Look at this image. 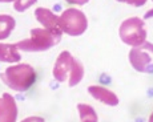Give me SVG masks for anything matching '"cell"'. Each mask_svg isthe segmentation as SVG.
<instances>
[{"mask_svg": "<svg viewBox=\"0 0 153 122\" xmlns=\"http://www.w3.org/2000/svg\"><path fill=\"white\" fill-rule=\"evenodd\" d=\"M0 78L8 88L16 92H25L36 81V72L28 64H17L5 69Z\"/></svg>", "mask_w": 153, "mask_h": 122, "instance_id": "cell-1", "label": "cell"}, {"mask_svg": "<svg viewBox=\"0 0 153 122\" xmlns=\"http://www.w3.org/2000/svg\"><path fill=\"white\" fill-rule=\"evenodd\" d=\"M61 33L63 32L49 31L45 28H33L31 31V39L17 43L16 46L25 52H43L59 44L61 40Z\"/></svg>", "mask_w": 153, "mask_h": 122, "instance_id": "cell-2", "label": "cell"}, {"mask_svg": "<svg viewBox=\"0 0 153 122\" xmlns=\"http://www.w3.org/2000/svg\"><path fill=\"white\" fill-rule=\"evenodd\" d=\"M120 39L128 45L139 46L144 44L146 40V29L145 23L139 17H131L120 25Z\"/></svg>", "mask_w": 153, "mask_h": 122, "instance_id": "cell-3", "label": "cell"}, {"mask_svg": "<svg viewBox=\"0 0 153 122\" xmlns=\"http://www.w3.org/2000/svg\"><path fill=\"white\" fill-rule=\"evenodd\" d=\"M61 31L69 36H80L88 28V20L81 11L68 8L60 16Z\"/></svg>", "mask_w": 153, "mask_h": 122, "instance_id": "cell-4", "label": "cell"}, {"mask_svg": "<svg viewBox=\"0 0 153 122\" xmlns=\"http://www.w3.org/2000/svg\"><path fill=\"white\" fill-rule=\"evenodd\" d=\"M129 62L140 73H153V44L144 43L129 52Z\"/></svg>", "mask_w": 153, "mask_h": 122, "instance_id": "cell-5", "label": "cell"}, {"mask_svg": "<svg viewBox=\"0 0 153 122\" xmlns=\"http://www.w3.org/2000/svg\"><path fill=\"white\" fill-rule=\"evenodd\" d=\"M72 61L73 57L68 51H64L57 57L53 66V77L59 82H65L69 78L71 69H72Z\"/></svg>", "mask_w": 153, "mask_h": 122, "instance_id": "cell-6", "label": "cell"}, {"mask_svg": "<svg viewBox=\"0 0 153 122\" xmlns=\"http://www.w3.org/2000/svg\"><path fill=\"white\" fill-rule=\"evenodd\" d=\"M17 117L16 101L11 94L4 93L0 97V122H15Z\"/></svg>", "mask_w": 153, "mask_h": 122, "instance_id": "cell-7", "label": "cell"}, {"mask_svg": "<svg viewBox=\"0 0 153 122\" xmlns=\"http://www.w3.org/2000/svg\"><path fill=\"white\" fill-rule=\"evenodd\" d=\"M35 16H36L37 21L44 25L45 29L55 31V32H63L60 25V17H57L52 11L47 10V8H36L35 11Z\"/></svg>", "mask_w": 153, "mask_h": 122, "instance_id": "cell-8", "label": "cell"}, {"mask_svg": "<svg viewBox=\"0 0 153 122\" xmlns=\"http://www.w3.org/2000/svg\"><path fill=\"white\" fill-rule=\"evenodd\" d=\"M88 93H91L93 98L99 100L100 102L105 104L109 106H116L119 104V98L112 90H108L104 86H99V85H92L88 86Z\"/></svg>", "mask_w": 153, "mask_h": 122, "instance_id": "cell-9", "label": "cell"}, {"mask_svg": "<svg viewBox=\"0 0 153 122\" xmlns=\"http://www.w3.org/2000/svg\"><path fill=\"white\" fill-rule=\"evenodd\" d=\"M22 56L15 44H0V62H17Z\"/></svg>", "mask_w": 153, "mask_h": 122, "instance_id": "cell-10", "label": "cell"}, {"mask_svg": "<svg viewBox=\"0 0 153 122\" xmlns=\"http://www.w3.org/2000/svg\"><path fill=\"white\" fill-rule=\"evenodd\" d=\"M84 77V66L83 64L79 60L73 59L72 61V69H71V74L68 78V85L72 88V86L77 85Z\"/></svg>", "mask_w": 153, "mask_h": 122, "instance_id": "cell-11", "label": "cell"}, {"mask_svg": "<svg viewBox=\"0 0 153 122\" xmlns=\"http://www.w3.org/2000/svg\"><path fill=\"white\" fill-rule=\"evenodd\" d=\"M15 19L10 15H0V40L7 39L15 28Z\"/></svg>", "mask_w": 153, "mask_h": 122, "instance_id": "cell-12", "label": "cell"}, {"mask_svg": "<svg viewBox=\"0 0 153 122\" xmlns=\"http://www.w3.org/2000/svg\"><path fill=\"white\" fill-rule=\"evenodd\" d=\"M79 114H80V121L81 122H97V114H96L95 109L89 105L85 104H79L77 105Z\"/></svg>", "mask_w": 153, "mask_h": 122, "instance_id": "cell-13", "label": "cell"}, {"mask_svg": "<svg viewBox=\"0 0 153 122\" xmlns=\"http://www.w3.org/2000/svg\"><path fill=\"white\" fill-rule=\"evenodd\" d=\"M37 0H13V7L17 12H24L31 5H33Z\"/></svg>", "mask_w": 153, "mask_h": 122, "instance_id": "cell-14", "label": "cell"}, {"mask_svg": "<svg viewBox=\"0 0 153 122\" xmlns=\"http://www.w3.org/2000/svg\"><path fill=\"white\" fill-rule=\"evenodd\" d=\"M117 1H121V3H126V4H131L133 7H141L146 3V0H117Z\"/></svg>", "mask_w": 153, "mask_h": 122, "instance_id": "cell-15", "label": "cell"}, {"mask_svg": "<svg viewBox=\"0 0 153 122\" xmlns=\"http://www.w3.org/2000/svg\"><path fill=\"white\" fill-rule=\"evenodd\" d=\"M22 122H44V118L42 117H28L25 120H23Z\"/></svg>", "mask_w": 153, "mask_h": 122, "instance_id": "cell-16", "label": "cell"}, {"mask_svg": "<svg viewBox=\"0 0 153 122\" xmlns=\"http://www.w3.org/2000/svg\"><path fill=\"white\" fill-rule=\"evenodd\" d=\"M65 1L71 3V4H77V5H83L85 3H88L89 0H65Z\"/></svg>", "mask_w": 153, "mask_h": 122, "instance_id": "cell-17", "label": "cell"}, {"mask_svg": "<svg viewBox=\"0 0 153 122\" xmlns=\"http://www.w3.org/2000/svg\"><path fill=\"white\" fill-rule=\"evenodd\" d=\"M151 17H153V8L151 11H148V12L145 13V16H144V19H151Z\"/></svg>", "mask_w": 153, "mask_h": 122, "instance_id": "cell-18", "label": "cell"}, {"mask_svg": "<svg viewBox=\"0 0 153 122\" xmlns=\"http://www.w3.org/2000/svg\"><path fill=\"white\" fill-rule=\"evenodd\" d=\"M13 1V0H0V3H11Z\"/></svg>", "mask_w": 153, "mask_h": 122, "instance_id": "cell-19", "label": "cell"}, {"mask_svg": "<svg viewBox=\"0 0 153 122\" xmlns=\"http://www.w3.org/2000/svg\"><path fill=\"white\" fill-rule=\"evenodd\" d=\"M149 122H153V113L151 114V117H149Z\"/></svg>", "mask_w": 153, "mask_h": 122, "instance_id": "cell-20", "label": "cell"}]
</instances>
